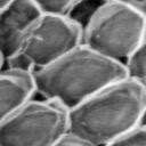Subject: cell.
<instances>
[{"label": "cell", "instance_id": "obj_4", "mask_svg": "<svg viewBox=\"0 0 146 146\" xmlns=\"http://www.w3.org/2000/svg\"><path fill=\"white\" fill-rule=\"evenodd\" d=\"M81 43V26L67 16L41 14L22 36L6 67L33 73Z\"/></svg>", "mask_w": 146, "mask_h": 146}, {"label": "cell", "instance_id": "obj_10", "mask_svg": "<svg viewBox=\"0 0 146 146\" xmlns=\"http://www.w3.org/2000/svg\"><path fill=\"white\" fill-rule=\"evenodd\" d=\"M104 146H146V123L131 129Z\"/></svg>", "mask_w": 146, "mask_h": 146}, {"label": "cell", "instance_id": "obj_7", "mask_svg": "<svg viewBox=\"0 0 146 146\" xmlns=\"http://www.w3.org/2000/svg\"><path fill=\"white\" fill-rule=\"evenodd\" d=\"M32 97L34 86L31 73L6 66L0 70V124Z\"/></svg>", "mask_w": 146, "mask_h": 146}, {"label": "cell", "instance_id": "obj_3", "mask_svg": "<svg viewBox=\"0 0 146 146\" xmlns=\"http://www.w3.org/2000/svg\"><path fill=\"white\" fill-rule=\"evenodd\" d=\"M146 42V11L106 0L81 27V43L122 64Z\"/></svg>", "mask_w": 146, "mask_h": 146}, {"label": "cell", "instance_id": "obj_6", "mask_svg": "<svg viewBox=\"0 0 146 146\" xmlns=\"http://www.w3.org/2000/svg\"><path fill=\"white\" fill-rule=\"evenodd\" d=\"M40 15L31 0H14L0 11V56L3 64L14 55L22 36Z\"/></svg>", "mask_w": 146, "mask_h": 146}, {"label": "cell", "instance_id": "obj_8", "mask_svg": "<svg viewBox=\"0 0 146 146\" xmlns=\"http://www.w3.org/2000/svg\"><path fill=\"white\" fill-rule=\"evenodd\" d=\"M124 78L146 86V42L136 48L122 63Z\"/></svg>", "mask_w": 146, "mask_h": 146}, {"label": "cell", "instance_id": "obj_5", "mask_svg": "<svg viewBox=\"0 0 146 146\" xmlns=\"http://www.w3.org/2000/svg\"><path fill=\"white\" fill-rule=\"evenodd\" d=\"M67 135V110L32 97L0 124V146H54Z\"/></svg>", "mask_w": 146, "mask_h": 146}, {"label": "cell", "instance_id": "obj_11", "mask_svg": "<svg viewBox=\"0 0 146 146\" xmlns=\"http://www.w3.org/2000/svg\"><path fill=\"white\" fill-rule=\"evenodd\" d=\"M54 146H89V145L83 143V141H81V140H79V139H76V138H74V137H72L71 135L67 133L59 141H57Z\"/></svg>", "mask_w": 146, "mask_h": 146}, {"label": "cell", "instance_id": "obj_13", "mask_svg": "<svg viewBox=\"0 0 146 146\" xmlns=\"http://www.w3.org/2000/svg\"><path fill=\"white\" fill-rule=\"evenodd\" d=\"M3 67V59L1 58V56H0V70Z\"/></svg>", "mask_w": 146, "mask_h": 146}, {"label": "cell", "instance_id": "obj_12", "mask_svg": "<svg viewBox=\"0 0 146 146\" xmlns=\"http://www.w3.org/2000/svg\"><path fill=\"white\" fill-rule=\"evenodd\" d=\"M115 2H121L128 6H131L136 9H139L141 11H146V0H110Z\"/></svg>", "mask_w": 146, "mask_h": 146}, {"label": "cell", "instance_id": "obj_2", "mask_svg": "<svg viewBox=\"0 0 146 146\" xmlns=\"http://www.w3.org/2000/svg\"><path fill=\"white\" fill-rule=\"evenodd\" d=\"M34 96L55 100L67 111L124 78L122 64L82 43L50 65L31 73Z\"/></svg>", "mask_w": 146, "mask_h": 146}, {"label": "cell", "instance_id": "obj_1", "mask_svg": "<svg viewBox=\"0 0 146 146\" xmlns=\"http://www.w3.org/2000/svg\"><path fill=\"white\" fill-rule=\"evenodd\" d=\"M146 86L117 80L67 111V133L88 144L104 146L145 123Z\"/></svg>", "mask_w": 146, "mask_h": 146}, {"label": "cell", "instance_id": "obj_9", "mask_svg": "<svg viewBox=\"0 0 146 146\" xmlns=\"http://www.w3.org/2000/svg\"><path fill=\"white\" fill-rule=\"evenodd\" d=\"M41 14L68 16L80 0H31Z\"/></svg>", "mask_w": 146, "mask_h": 146}, {"label": "cell", "instance_id": "obj_14", "mask_svg": "<svg viewBox=\"0 0 146 146\" xmlns=\"http://www.w3.org/2000/svg\"><path fill=\"white\" fill-rule=\"evenodd\" d=\"M0 3H1V2H0ZM2 9H3V6H2V5H0V11H1Z\"/></svg>", "mask_w": 146, "mask_h": 146}]
</instances>
